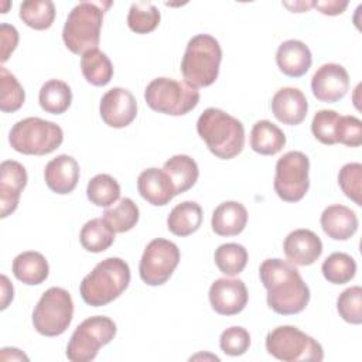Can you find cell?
I'll list each match as a JSON object with an SVG mask.
<instances>
[{"mask_svg": "<svg viewBox=\"0 0 362 362\" xmlns=\"http://www.w3.org/2000/svg\"><path fill=\"white\" fill-rule=\"evenodd\" d=\"M0 109L4 113L17 112L25 99V93L17 78L4 66H0Z\"/></svg>", "mask_w": 362, "mask_h": 362, "instance_id": "cell-37", "label": "cell"}, {"mask_svg": "<svg viewBox=\"0 0 362 362\" xmlns=\"http://www.w3.org/2000/svg\"><path fill=\"white\" fill-rule=\"evenodd\" d=\"M321 228L334 240H346L358 230L356 214L345 205L327 206L320 218Z\"/></svg>", "mask_w": 362, "mask_h": 362, "instance_id": "cell-22", "label": "cell"}, {"mask_svg": "<svg viewBox=\"0 0 362 362\" xmlns=\"http://www.w3.org/2000/svg\"><path fill=\"white\" fill-rule=\"evenodd\" d=\"M8 141L13 150L21 154L44 156L52 153L62 144L64 132L54 122L40 117H25L11 127Z\"/></svg>", "mask_w": 362, "mask_h": 362, "instance_id": "cell-6", "label": "cell"}, {"mask_svg": "<svg viewBox=\"0 0 362 362\" xmlns=\"http://www.w3.org/2000/svg\"><path fill=\"white\" fill-rule=\"evenodd\" d=\"M13 286L8 281L7 276L1 274V310H6L8 303L13 300Z\"/></svg>", "mask_w": 362, "mask_h": 362, "instance_id": "cell-45", "label": "cell"}, {"mask_svg": "<svg viewBox=\"0 0 362 362\" xmlns=\"http://www.w3.org/2000/svg\"><path fill=\"white\" fill-rule=\"evenodd\" d=\"M79 242L85 250L99 253L113 245L115 232L109 229L102 218H93L82 226L79 233Z\"/></svg>", "mask_w": 362, "mask_h": 362, "instance_id": "cell-31", "label": "cell"}, {"mask_svg": "<svg viewBox=\"0 0 362 362\" xmlns=\"http://www.w3.org/2000/svg\"><path fill=\"white\" fill-rule=\"evenodd\" d=\"M279 69L291 78L303 76L311 66L313 57L310 48L300 40H287L281 42L276 52Z\"/></svg>", "mask_w": 362, "mask_h": 362, "instance_id": "cell-21", "label": "cell"}, {"mask_svg": "<svg viewBox=\"0 0 362 362\" xmlns=\"http://www.w3.org/2000/svg\"><path fill=\"white\" fill-rule=\"evenodd\" d=\"M88 199L96 206H110L120 197L119 182L109 174H98L92 177L86 187Z\"/></svg>", "mask_w": 362, "mask_h": 362, "instance_id": "cell-34", "label": "cell"}, {"mask_svg": "<svg viewBox=\"0 0 362 362\" xmlns=\"http://www.w3.org/2000/svg\"><path fill=\"white\" fill-rule=\"evenodd\" d=\"M202 223V208L194 201H184L175 205L168 218L167 228L175 236H188L199 229Z\"/></svg>", "mask_w": 362, "mask_h": 362, "instance_id": "cell-26", "label": "cell"}, {"mask_svg": "<svg viewBox=\"0 0 362 362\" xmlns=\"http://www.w3.org/2000/svg\"><path fill=\"white\" fill-rule=\"evenodd\" d=\"M310 160L301 151H288L276 163L274 191L286 202H297L304 198L310 187Z\"/></svg>", "mask_w": 362, "mask_h": 362, "instance_id": "cell-11", "label": "cell"}, {"mask_svg": "<svg viewBox=\"0 0 362 362\" xmlns=\"http://www.w3.org/2000/svg\"><path fill=\"white\" fill-rule=\"evenodd\" d=\"M178 263V246L171 240L157 238L146 246L139 264V273L146 284L161 286L171 277Z\"/></svg>", "mask_w": 362, "mask_h": 362, "instance_id": "cell-12", "label": "cell"}, {"mask_svg": "<svg viewBox=\"0 0 362 362\" xmlns=\"http://www.w3.org/2000/svg\"><path fill=\"white\" fill-rule=\"evenodd\" d=\"M197 133L208 150L221 160H230L245 147V127L240 120L216 109H205L197 122Z\"/></svg>", "mask_w": 362, "mask_h": 362, "instance_id": "cell-2", "label": "cell"}, {"mask_svg": "<svg viewBox=\"0 0 362 362\" xmlns=\"http://www.w3.org/2000/svg\"><path fill=\"white\" fill-rule=\"evenodd\" d=\"M139 216V206L130 198H122L115 206L105 209L102 219L112 232L123 233L136 226Z\"/></svg>", "mask_w": 362, "mask_h": 362, "instance_id": "cell-30", "label": "cell"}, {"mask_svg": "<svg viewBox=\"0 0 362 362\" xmlns=\"http://www.w3.org/2000/svg\"><path fill=\"white\" fill-rule=\"evenodd\" d=\"M219 346L229 356H240L250 346V334L243 327H229L221 334Z\"/></svg>", "mask_w": 362, "mask_h": 362, "instance_id": "cell-41", "label": "cell"}, {"mask_svg": "<svg viewBox=\"0 0 362 362\" xmlns=\"http://www.w3.org/2000/svg\"><path fill=\"white\" fill-rule=\"evenodd\" d=\"M283 250L290 263L310 266L321 256L322 242L310 229H296L286 236Z\"/></svg>", "mask_w": 362, "mask_h": 362, "instance_id": "cell-17", "label": "cell"}, {"mask_svg": "<svg viewBox=\"0 0 362 362\" xmlns=\"http://www.w3.org/2000/svg\"><path fill=\"white\" fill-rule=\"evenodd\" d=\"M337 143L348 147H359L362 144V122L355 116H341L335 129Z\"/></svg>", "mask_w": 362, "mask_h": 362, "instance_id": "cell-42", "label": "cell"}, {"mask_svg": "<svg viewBox=\"0 0 362 362\" xmlns=\"http://www.w3.org/2000/svg\"><path fill=\"white\" fill-rule=\"evenodd\" d=\"M221 61L222 49L218 40L209 34H197L187 44L181 74L188 85L205 88L216 81Z\"/></svg>", "mask_w": 362, "mask_h": 362, "instance_id": "cell-4", "label": "cell"}, {"mask_svg": "<svg viewBox=\"0 0 362 362\" xmlns=\"http://www.w3.org/2000/svg\"><path fill=\"white\" fill-rule=\"evenodd\" d=\"M11 270L14 277L21 283L37 286L47 280L49 266L47 259L40 252L27 250L14 257Z\"/></svg>", "mask_w": 362, "mask_h": 362, "instance_id": "cell-24", "label": "cell"}, {"mask_svg": "<svg viewBox=\"0 0 362 362\" xmlns=\"http://www.w3.org/2000/svg\"><path fill=\"white\" fill-rule=\"evenodd\" d=\"M337 310L339 317L349 324L362 322V288L352 286L345 288L337 300Z\"/></svg>", "mask_w": 362, "mask_h": 362, "instance_id": "cell-38", "label": "cell"}, {"mask_svg": "<svg viewBox=\"0 0 362 362\" xmlns=\"http://www.w3.org/2000/svg\"><path fill=\"white\" fill-rule=\"evenodd\" d=\"M338 184L342 192L356 205H362V164L348 163L338 173Z\"/></svg>", "mask_w": 362, "mask_h": 362, "instance_id": "cell-39", "label": "cell"}, {"mask_svg": "<svg viewBox=\"0 0 362 362\" xmlns=\"http://www.w3.org/2000/svg\"><path fill=\"white\" fill-rule=\"evenodd\" d=\"M247 223V211L238 201H225L212 212L211 226L219 236H236L243 232Z\"/></svg>", "mask_w": 362, "mask_h": 362, "instance_id": "cell-23", "label": "cell"}, {"mask_svg": "<svg viewBox=\"0 0 362 362\" xmlns=\"http://www.w3.org/2000/svg\"><path fill=\"white\" fill-rule=\"evenodd\" d=\"M44 178L47 187L55 194H69L76 188L79 181V164L68 154H59L44 170Z\"/></svg>", "mask_w": 362, "mask_h": 362, "instance_id": "cell-19", "label": "cell"}, {"mask_svg": "<svg viewBox=\"0 0 362 362\" xmlns=\"http://www.w3.org/2000/svg\"><path fill=\"white\" fill-rule=\"evenodd\" d=\"M272 112L283 124L296 126L305 119L308 102L298 88L286 86L279 89L272 98Z\"/></svg>", "mask_w": 362, "mask_h": 362, "instance_id": "cell-18", "label": "cell"}, {"mask_svg": "<svg viewBox=\"0 0 362 362\" xmlns=\"http://www.w3.org/2000/svg\"><path fill=\"white\" fill-rule=\"evenodd\" d=\"M160 18V11L154 4L137 1L130 6L127 14V25L136 34H147L157 28Z\"/></svg>", "mask_w": 362, "mask_h": 362, "instance_id": "cell-36", "label": "cell"}, {"mask_svg": "<svg viewBox=\"0 0 362 362\" xmlns=\"http://www.w3.org/2000/svg\"><path fill=\"white\" fill-rule=\"evenodd\" d=\"M321 272L328 283L345 284L355 277L356 263L352 256L342 252H335L322 262Z\"/></svg>", "mask_w": 362, "mask_h": 362, "instance_id": "cell-33", "label": "cell"}, {"mask_svg": "<svg viewBox=\"0 0 362 362\" xmlns=\"http://www.w3.org/2000/svg\"><path fill=\"white\" fill-rule=\"evenodd\" d=\"M38 102L44 112L51 115H61L71 106L72 90L66 82L59 79H49L40 89Z\"/></svg>", "mask_w": 362, "mask_h": 362, "instance_id": "cell-28", "label": "cell"}, {"mask_svg": "<svg viewBox=\"0 0 362 362\" xmlns=\"http://www.w3.org/2000/svg\"><path fill=\"white\" fill-rule=\"evenodd\" d=\"M20 18L34 30H48L55 18V6L51 0H25L20 4Z\"/></svg>", "mask_w": 362, "mask_h": 362, "instance_id": "cell-32", "label": "cell"}, {"mask_svg": "<svg viewBox=\"0 0 362 362\" xmlns=\"http://www.w3.org/2000/svg\"><path fill=\"white\" fill-rule=\"evenodd\" d=\"M137 189L141 198L154 206L167 205L177 195L168 174L156 167L140 173L137 178Z\"/></svg>", "mask_w": 362, "mask_h": 362, "instance_id": "cell-20", "label": "cell"}, {"mask_svg": "<svg viewBox=\"0 0 362 362\" xmlns=\"http://www.w3.org/2000/svg\"><path fill=\"white\" fill-rule=\"evenodd\" d=\"M116 324L105 315H93L83 320L72 332L66 345V356L72 362H89L96 358L99 349L107 345L116 335Z\"/></svg>", "mask_w": 362, "mask_h": 362, "instance_id": "cell-10", "label": "cell"}, {"mask_svg": "<svg viewBox=\"0 0 362 362\" xmlns=\"http://www.w3.org/2000/svg\"><path fill=\"white\" fill-rule=\"evenodd\" d=\"M314 7L325 16H338L345 11V8L348 7V1H339V0L314 1Z\"/></svg>", "mask_w": 362, "mask_h": 362, "instance_id": "cell-44", "label": "cell"}, {"mask_svg": "<svg viewBox=\"0 0 362 362\" xmlns=\"http://www.w3.org/2000/svg\"><path fill=\"white\" fill-rule=\"evenodd\" d=\"M311 90L320 102H338L349 90V75L339 64H324L311 78Z\"/></svg>", "mask_w": 362, "mask_h": 362, "instance_id": "cell-14", "label": "cell"}, {"mask_svg": "<svg viewBox=\"0 0 362 362\" xmlns=\"http://www.w3.org/2000/svg\"><path fill=\"white\" fill-rule=\"evenodd\" d=\"M102 3L81 1L68 14L62 30V40L66 48L79 55L95 49L100 41L103 23Z\"/></svg>", "mask_w": 362, "mask_h": 362, "instance_id": "cell-5", "label": "cell"}, {"mask_svg": "<svg viewBox=\"0 0 362 362\" xmlns=\"http://www.w3.org/2000/svg\"><path fill=\"white\" fill-rule=\"evenodd\" d=\"M286 146L283 130L270 120H259L250 132V147L262 156H274Z\"/></svg>", "mask_w": 362, "mask_h": 362, "instance_id": "cell-25", "label": "cell"}, {"mask_svg": "<svg viewBox=\"0 0 362 362\" xmlns=\"http://www.w3.org/2000/svg\"><path fill=\"white\" fill-rule=\"evenodd\" d=\"M129 283V264L120 257H107L82 279L79 293L88 305L102 307L116 300L127 288Z\"/></svg>", "mask_w": 362, "mask_h": 362, "instance_id": "cell-3", "label": "cell"}, {"mask_svg": "<svg viewBox=\"0 0 362 362\" xmlns=\"http://www.w3.org/2000/svg\"><path fill=\"white\" fill-rule=\"evenodd\" d=\"M283 6H286L288 10H291L293 13H303L310 10L311 7H314V1H294V3H283Z\"/></svg>", "mask_w": 362, "mask_h": 362, "instance_id": "cell-47", "label": "cell"}, {"mask_svg": "<svg viewBox=\"0 0 362 362\" xmlns=\"http://www.w3.org/2000/svg\"><path fill=\"white\" fill-rule=\"evenodd\" d=\"M163 170L171 178L177 195L192 188L199 175V170L195 160L187 154L173 156L164 163Z\"/></svg>", "mask_w": 362, "mask_h": 362, "instance_id": "cell-27", "label": "cell"}, {"mask_svg": "<svg viewBox=\"0 0 362 362\" xmlns=\"http://www.w3.org/2000/svg\"><path fill=\"white\" fill-rule=\"evenodd\" d=\"M214 259L223 274L236 276L246 267L247 250L239 243H223L215 250Z\"/></svg>", "mask_w": 362, "mask_h": 362, "instance_id": "cell-35", "label": "cell"}, {"mask_svg": "<svg viewBox=\"0 0 362 362\" xmlns=\"http://www.w3.org/2000/svg\"><path fill=\"white\" fill-rule=\"evenodd\" d=\"M0 41H1V62H6L18 44V31L14 25L0 24Z\"/></svg>", "mask_w": 362, "mask_h": 362, "instance_id": "cell-43", "label": "cell"}, {"mask_svg": "<svg viewBox=\"0 0 362 362\" xmlns=\"http://www.w3.org/2000/svg\"><path fill=\"white\" fill-rule=\"evenodd\" d=\"M81 71L83 78L95 86H105L113 76V65L109 57L100 49H89L81 57Z\"/></svg>", "mask_w": 362, "mask_h": 362, "instance_id": "cell-29", "label": "cell"}, {"mask_svg": "<svg viewBox=\"0 0 362 362\" xmlns=\"http://www.w3.org/2000/svg\"><path fill=\"white\" fill-rule=\"evenodd\" d=\"M99 112L102 120L113 127L123 129L137 116V102L133 93L124 88H112L100 99Z\"/></svg>", "mask_w": 362, "mask_h": 362, "instance_id": "cell-13", "label": "cell"}, {"mask_svg": "<svg viewBox=\"0 0 362 362\" xmlns=\"http://www.w3.org/2000/svg\"><path fill=\"white\" fill-rule=\"evenodd\" d=\"M144 99L148 107L158 113L182 116L198 105L199 92L187 82L171 78H156L147 85Z\"/></svg>", "mask_w": 362, "mask_h": 362, "instance_id": "cell-7", "label": "cell"}, {"mask_svg": "<svg viewBox=\"0 0 362 362\" xmlns=\"http://www.w3.org/2000/svg\"><path fill=\"white\" fill-rule=\"evenodd\" d=\"M209 303L221 315H236L245 310L249 294L240 279H218L209 287Z\"/></svg>", "mask_w": 362, "mask_h": 362, "instance_id": "cell-15", "label": "cell"}, {"mask_svg": "<svg viewBox=\"0 0 362 362\" xmlns=\"http://www.w3.org/2000/svg\"><path fill=\"white\" fill-rule=\"evenodd\" d=\"M74 317L71 294L61 287H49L38 300L33 311V325L44 337L64 334Z\"/></svg>", "mask_w": 362, "mask_h": 362, "instance_id": "cell-9", "label": "cell"}, {"mask_svg": "<svg viewBox=\"0 0 362 362\" xmlns=\"http://www.w3.org/2000/svg\"><path fill=\"white\" fill-rule=\"evenodd\" d=\"M267 352L283 362H303L324 359V351L318 341L293 325H280L266 337Z\"/></svg>", "mask_w": 362, "mask_h": 362, "instance_id": "cell-8", "label": "cell"}, {"mask_svg": "<svg viewBox=\"0 0 362 362\" xmlns=\"http://www.w3.org/2000/svg\"><path fill=\"white\" fill-rule=\"evenodd\" d=\"M338 119H339V113H337L335 110H328V109L318 110L314 115L311 122V132L314 137L322 144H327V146L335 144L337 143L335 129H337Z\"/></svg>", "mask_w": 362, "mask_h": 362, "instance_id": "cell-40", "label": "cell"}, {"mask_svg": "<svg viewBox=\"0 0 362 362\" xmlns=\"http://www.w3.org/2000/svg\"><path fill=\"white\" fill-rule=\"evenodd\" d=\"M263 287L267 290V305L277 314L301 313L310 301V288L297 267L283 259H266L259 267Z\"/></svg>", "mask_w": 362, "mask_h": 362, "instance_id": "cell-1", "label": "cell"}, {"mask_svg": "<svg viewBox=\"0 0 362 362\" xmlns=\"http://www.w3.org/2000/svg\"><path fill=\"white\" fill-rule=\"evenodd\" d=\"M0 359L1 361H28V356L24 355L20 349L17 348H3L1 354H0Z\"/></svg>", "mask_w": 362, "mask_h": 362, "instance_id": "cell-46", "label": "cell"}, {"mask_svg": "<svg viewBox=\"0 0 362 362\" xmlns=\"http://www.w3.org/2000/svg\"><path fill=\"white\" fill-rule=\"evenodd\" d=\"M27 171L23 164L6 160L0 164V216L11 215L20 201V195L27 185Z\"/></svg>", "mask_w": 362, "mask_h": 362, "instance_id": "cell-16", "label": "cell"}]
</instances>
